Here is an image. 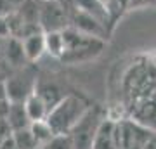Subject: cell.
I'll list each match as a JSON object with an SVG mask.
<instances>
[{"instance_id":"cell-8","label":"cell","mask_w":156,"mask_h":149,"mask_svg":"<svg viewBox=\"0 0 156 149\" xmlns=\"http://www.w3.org/2000/svg\"><path fill=\"white\" fill-rule=\"evenodd\" d=\"M23 49H24L28 62L38 61L45 54V33L38 31V33H33L26 38H23Z\"/></svg>"},{"instance_id":"cell-2","label":"cell","mask_w":156,"mask_h":149,"mask_svg":"<svg viewBox=\"0 0 156 149\" xmlns=\"http://www.w3.org/2000/svg\"><path fill=\"white\" fill-rule=\"evenodd\" d=\"M90 108V102L80 94H66L47 115V122L56 133H69L75 123Z\"/></svg>"},{"instance_id":"cell-3","label":"cell","mask_w":156,"mask_h":149,"mask_svg":"<svg viewBox=\"0 0 156 149\" xmlns=\"http://www.w3.org/2000/svg\"><path fill=\"white\" fill-rule=\"evenodd\" d=\"M106 120L104 109L99 104H90V108L83 113V116L75 123L69 130V137L73 142V149H92L102 122Z\"/></svg>"},{"instance_id":"cell-11","label":"cell","mask_w":156,"mask_h":149,"mask_svg":"<svg viewBox=\"0 0 156 149\" xmlns=\"http://www.w3.org/2000/svg\"><path fill=\"white\" fill-rule=\"evenodd\" d=\"M35 92L45 101V104L49 106V111L54 108V106L59 102V101L64 97V94L61 92V88L57 87L56 83H45V82H38L37 80V85H35Z\"/></svg>"},{"instance_id":"cell-1","label":"cell","mask_w":156,"mask_h":149,"mask_svg":"<svg viewBox=\"0 0 156 149\" xmlns=\"http://www.w3.org/2000/svg\"><path fill=\"white\" fill-rule=\"evenodd\" d=\"M64 35V52L61 59L68 64H78V62H87L99 55L104 49V38L85 35L75 28L68 26L62 30Z\"/></svg>"},{"instance_id":"cell-7","label":"cell","mask_w":156,"mask_h":149,"mask_svg":"<svg viewBox=\"0 0 156 149\" xmlns=\"http://www.w3.org/2000/svg\"><path fill=\"white\" fill-rule=\"evenodd\" d=\"M4 61L14 69H23L24 64H28L21 38H16V37H7L5 38V42H4Z\"/></svg>"},{"instance_id":"cell-4","label":"cell","mask_w":156,"mask_h":149,"mask_svg":"<svg viewBox=\"0 0 156 149\" xmlns=\"http://www.w3.org/2000/svg\"><path fill=\"white\" fill-rule=\"evenodd\" d=\"M38 23L42 31H62L69 26V12L59 0H40Z\"/></svg>"},{"instance_id":"cell-14","label":"cell","mask_w":156,"mask_h":149,"mask_svg":"<svg viewBox=\"0 0 156 149\" xmlns=\"http://www.w3.org/2000/svg\"><path fill=\"white\" fill-rule=\"evenodd\" d=\"M12 139H14L17 149H37L38 147L37 142H35L33 135H31V132H30V127L23 128V130H16Z\"/></svg>"},{"instance_id":"cell-10","label":"cell","mask_w":156,"mask_h":149,"mask_svg":"<svg viewBox=\"0 0 156 149\" xmlns=\"http://www.w3.org/2000/svg\"><path fill=\"white\" fill-rule=\"evenodd\" d=\"M7 122L11 125L12 132L28 128L31 125L23 102H9V108H7Z\"/></svg>"},{"instance_id":"cell-12","label":"cell","mask_w":156,"mask_h":149,"mask_svg":"<svg viewBox=\"0 0 156 149\" xmlns=\"http://www.w3.org/2000/svg\"><path fill=\"white\" fill-rule=\"evenodd\" d=\"M30 132L33 135L35 142L38 147H44L45 144L50 142V139L56 135V132L52 130V127L49 125L47 120H40V122H31L30 125Z\"/></svg>"},{"instance_id":"cell-15","label":"cell","mask_w":156,"mask_h":149,"mask_svg":"<svg viewBox=\"0 0 156 149\" xmlns=\"http://www.w3.org/2000/svg\"><path fill=\"white\" fill-rule=\"evenodd\" d=\"M44 149H73L69 133H56L50 139V142L44 146Z\"/></svg>"},{"instance_id":"cell-19","label":"cell","mask_w":156,"mask_h":149,"mask_svg":"<svg viewBox=\"0 0 156 149\" xmlns=\"http://www.w3.org/2000/svg\"><path fill=\"white\" fill-rule=\"evenodd\" d=\"M147 2H151V4H156V0H147Z\"/></svg>"},{"instance_id":"cell-9","label":"cell","mask_w":156,"mask_h":149,"mask_svg":"<svg viewBox=\"0 0 156 149\" xmlns=\"http://www.w3.org/2000/svg\"><path fill=\"white\" fill-rule=\"evenodd\" d=\"M24 109H26V115H28L30 122H40V120H47V115H49V106L45 104V101L40 97L37 92H31V94L24 99Z\"/></svg>"},{"instance_id":"cell-6","label":"cell","mask_w":156,"mask_h":149,"mask_svg":"<svg viewBox=\"0 0 156 149\" xmlns=\"http://www.w3.org/2000/svg\"><path fill=\"white\" fill-rule=\"evenodd\" d=\"M35 85H37V78L19 73L5 80L4 92L9 102H24V99L35 90Z\"/></svg>"},{"instance_id":"cell-13","label":"cell","mask_w":156,"mask_h":149,"mask_svg":"<svg viewBox=\"0 0 156 149\" xmlns=\"http://www.w3.org/2000/svg\"><path fill=\"white\" fill-rule=\"evenodd\" d=\"M45 33V52L52 57L61 59L64 52V35L62 31H44Z\"/></svg>"},{"instance_id":"cell-18","label":"cell","mask_w":156,"mask_h":149,"mask_svg":"<svg viewBox=\"0 0 156 149\" xmlns=\"http://www.w3.org/2000/svg\"><path fill=\"white\" fill-rule=\"evenodd\" d=\"M147 0H128V4L130 5H142V4H146Z\"/></svg>"},{"instance_id":"cell-17","label":"cell","mask_w":156,"mask_h":149,"mask_svg":"<svg viewBox=\"0 0 156 149\" xmlns=\"http://www.w3.org/2000/svg\"><path fill=\"white\" fill-rule=\"evenodd\" d=\"M11 12H14V9L9 4V0H0V16H9Z\"/></svg>"},{"instance_id":"cell-5","label":"cell","mask_w":156,"mask_h":149,"mask_svg":"<svg viewBox=\"0 0 156 149\" xmlns=\"http://www.w3.org/2000/svg\"><path fill=\"white\" fill-rule=\"evenodd\" d=\"M69 26L85 35H92V37H99V38H104L108 35L106 24L101 19H97L94 14L83 11L80 7L69 12Z\"/></svg>"},{"instance_id":"cell-16","label":"cell","mask_w":156,"mask_h":149,"mask_svg":"<svg viewBox=\"0 0 156 149\" xmlns=\"http://www.w3.org/2000/svg\"><path fill=\"white\" fill-rule=\"evenodd\" d=\"M11 37V30H9V23L5 16H0V38H7Z\"/></svg>"}]
</instances>
